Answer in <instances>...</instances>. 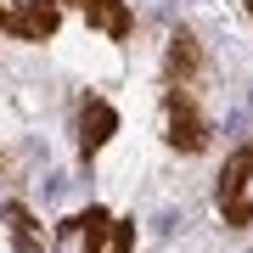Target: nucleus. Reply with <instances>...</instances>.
<instances>
[{"mask_svg": "<svg viewBox=\"0 0 253 253\" xmlns=\"http://www.w3.org/2000/svg\"><path fill=\"white\" fill-rule=\"evenodd\" d=\"M129 248H135V225L107 208H79L51 236V253H129Z\"/></svg>", "mask_w": 253, "mask_h": 253, "instance_id": "f257e3e1", "label": "nucleus"}, {"mask_svg": "<svg viewBox=\"0 0 253 253\" xmlns=\"http://www.w3.org/2000/svg\"><path fill=\"white\" fill-rule=\"evenodd\" d=\"M214 203H219V214H225V225H253V141L225 158Z\"/></svg>", "mask_w": 253, "mask_h": 253, "instance_id": "f03ea898", "label": "nucleus"}, {"mask_svg": "<svg viewBox=\"0 0 253 253\" xmlns=\"http://www.w3.org/2000/svg\"><path fill=\"white\" fill-rule=\"evenodd\" d=\"M163 113H169V146L180 152H203L208 146V118L197 107V84H163Z\"/></svg>", "mask_w": 253, "mask_h": 253, "instance_id": "7ed1b4c3", "label": "nucleus"}, {"mask_svg": "<svg viewBox=\"0 0 253 253\" xmlns=\"http://www.w3.org/2000/svg\"><path fill=\"white\" fill-rule=\"evenodd\" d=\"M68 0H0V28L17 40H51Z\"/></svg>", "mask_w": 253, "mask_h": 253, "instance_id": "20e7f679", "label": "nucleus"}, {"mask_svg": "<svg viewBox=\"0 0 253 253\" xmlns=\"http://www.w3.org/2000/svg\"><path fill=\"white\" fill-rule=\"evenodd\" d=\"M113 129H118L113 101H107V96H84V107H79V152H84V158H96L101 146H107Z\"/></svg>", "mask_w": 253, "mask_h": 253, "instance_id": "39448f33", "label": "nucleus"}, {"mask_svg": "<svg viewBox=\"0 0 253 253\" xmlns=\"http://www.w3.org/2000/svg\"><path fill=\"white\" fill-rule=\"evenodd\" d=\"M73 6L84 11V23L101 28L107 40H129V28H135V17H129L124 0H73Z\"/></svg>", "mask_w": 253, "mask_h": 253, "instance_id": "423d86ee", "label": "nucleus"}, {"mask_svg": "<svg viewBox=\"0 0 253 253\" xmlns=\"http://www.w3.org/2000/svg\"><path fill=\"white\" fill-rule=\"evenodd\" d=\"M197 68H203L197 34L174 28V34H169V84H197Z\"/></svg>", "mask_w": 253, "mask_h": 253, "instance_id": "0eeeda50", "label": "nucleus"}, {"mask_svg": "<svg viewBox=\"0 0 253 253\" xmlns=\"http://www.w3.org/2000/svg\"><path fill=\"white\" fill-rule=\"evenodd\" d=\"M6 225H11V242H17V253H45V236H40L34 214H28L23 203H6Z\"/></svg>", "mask_w": 253, "mask_h": 253, "instance_id": "6e6552de", "label": "nucleus"}, {"mask_svg": "<svg viewBox=\"0 0 253 253\" xmlns=\"http://www.w3.org/2000/svg\"><path fill=\"white\" fill-rule=\"evenodd\" d=\"M248 17H253V0H248Z\"/></svg>", "mask_w": 253, "mask_h": 253, "instance_id": "1a4fd4ad", "label": "nucleus"}]
</instances>
